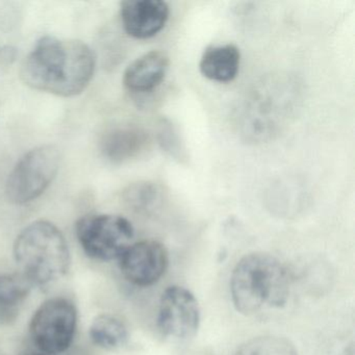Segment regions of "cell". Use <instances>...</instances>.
I'll return each mask as SVG.
<instances>
[{
	"label": "cell",
	"instance_id": "cell-6",
	"mask_svg": "<svg viewBox=\"0 0 355 355\" xmlns=\"http://www.w3.org/2000/svg\"><path fill=\"white\" fill-rule=\"evenodd\" d=\"M76 234L84 252L96 261L119 259L132 244L135 230L126 218L118 215H90L80 218Z\"/></svg>",
	"mask_w": 355,
	"mask_h": 355
},
{
	"label": "cell",
	"instance_id": "cell-15",
	"mask_svg": "<svg viewBox=\"0 0 355 355\" xmlns=\"http://www.w3.org/2000/svg\"><path fill=\"white\" fill-rule=\"evenodd\" d=\"M234 355H298V352L286 338L263 336L244 343Z\"/></svg>",
	"mask_w": 355,
	"mask_h": 355
},
{
	"label": "cell",
	"instance_id": "cell-3",
	"mask_svg": "<svg viewBox=\"0 0 355 355\" xmlns=\"http://www.w3.org/2000/svg\"><path fill=\"white\" fill-rule=\"evenodd\" d=\"M13 255L20 274L32 286H47L61 279L71 265L65 236L47 220H37L20 232L14 242Z\"/></svg>",
	"mask_w": 355,
	"mask_h": 355
},
{
	"label": "cell",
	"instance_id": "cell-16",
	"mask_svg": "<svg viewBox=\"0 0 355 355\" xmlns=\"http://www.w3.org/2000/svg\"><path fill=\"white\" fill-rule=\"evenodd\" d=\"M162 190L149 182H139L130 184L123 192V199L128 207L136 211H147L161 200Z\"/></svg>",
	"mask_w": 355,
	"mask_h": 355
},
{
	"label": "cell",
	"instance_id": "cell-4",
	"mask_svg": "<svg viewBox=\"0 0 355 355\" xmlns=\"http://www.w3.org/2000/svg\"><path fill=\"white\" fill-rule=\"evenodd\" d=\"M60 161L61 155L55 145H41L26 153L8 178V200L22 205L39 198L57 176Z\"/></svg>",
	"mask_w": 355,
	"mask_h": 355
},
{
	"label": "cell",
	"instance_id": "cell-5",
	"mask_svg": "<svg viewBox=\"0 0 355 355\" xmlns=\"http://www.w3.org/2000/svg\"><path fill=\"white\" fill-rule=\"evenodd\" d=\"M76 328L78 309L74 303L65 297H53L36 309L28 332L39 352L57 355L70 348Z\"/></svg>",
	"mask_w": 355,
	"mask_h": 355
},
{
	"label": "cell",
	"instance_id": "cell-10",
	"mask_svg": "<svg viewBox=\"0 0 355 355\" xmlns=\"http://www.w3.org/2000/svg\"><path fill=\"white\" fill-rule=\"evenodd\" d=\"M150 144L149 135L142 128L122 126L112 128L101 137L99 147L105 159L123 164L140 157Z\"/></svg>",
	"mask_w": 355,
	"mask_h": 355
},
{
	"label": "cell",
	"instance_id": "cell-9",
	"mask_svg": "<svg viewBox=\"0 0 355 355\" xmlns=\"http://www.w3.org/2000/svg\"><path fill=\"white\" fill-rule=\"evenodd\" d=\"M169 6L162 0H126L121 3L122 26L128 36L148 39L165 28Z\"/></svg>",
	"mask_w": 355,
	"mask_h": 355
},
{
	"label": "cell",
	"instance_id": "cell-14",
	"mask_svg": "<svg viewBox=\"0 0 355 355\" xmlns=\"http://www.w3.org/2000/svg\"><path fill=\"white\" fill-rule=\"evenodd\" d=\"M89 336L93 344L105 350L121 348L130 338L123 321L110 313H101L93 320Z\"/></svg>",
	"mask_w": 355,
	"mask_h": 355
},
{
	"label": "cell",
	"instance_id": "cell-8",
	"mask_svg": "<svg viewBox=\"0 0 355 355\" xmlns=\"http://www.w3.org/2000/svg\"><path fill=\"white\" fill-rule=\"evenodd\" d=\"M169 254L162 243L145 240L130 245L120 257L122 275L134 286L146 288L157 284L167 270Z\"/></svg>",
	"mask_w": 355,
	"mask_h": 355
},
{
	"label": "cell",
	"instance_id": "cell-2",
	"mask_svg": "<svg viewBox=\"0 0 355 355\" xmlns=\"http://www.w3.org/2000/svg\"><path fill=\"white\" fill-rule=\"evenodd\" d=\"M230 293L234 307L243 315L280 309L288 302L290 276L273 255L249 253L238 261L232 271Z\"/></svg>",
	"mask_w": 355,
	"mask_h": 355
},
{
	"label": "cell",
	"instance_id": "cell-18",
	"mask_svg": "<svg viewBox=\"0 0 355 355\" xmlns=\"http://www.w3.org/2000/svg\"><path fill=\"white\" fill-rule=\"evenodd\" d=\"M24 355H49V354H45V353H42V352H35V353H26V354H24Z\"/></svg>",
	"mask_w": 355,
	"mask_h": 355
},
{
	"label": "cell",
	"instance_id": "cell-12",
	"mask_svg": "<svg viewBox=\"0 0 355 355\" xmlns=\"http://www.w3.org/2000/svg\"><path fill=\"white\" fill-rule=\"evenodd\" d=\"M241 53L234 44L211 46L203 53L199 69L203 76L218 83H230L238 76Z\"/></svg>",
	"mask_w": 355,
	"mask_h": 355
},
{
	"label": "cell",
	"instance_id": "cell-17",
	"mask_svg": "<svg viewBox=\"0 0 355 355\" xmlns=\"http://www.w3.org/2000/svg\"><path fill=\"white\" fill-rule=\"evenodd\" d=\"M159 145L162 148L169 153L175 159H184V150L182 140L175 126L169 120H162L159 122V130L157 132Z\"/></svg>",
	"mask_w": 355,
	"mask_h": 355
},
{
	"label": "cell",
	"instance_id": "cell-13",
	"mask_svg": "<svg viewBox=\"0 0 355 355\" xmlns=\"http://www.w3.org/2000/svg\"><path fill=\"white\" fill-rule=\"evenodd\" d=\"M32 286L20 273H0V327L17 320Z\"/></svg>",
	"mask_w": 355,
	"mask_h": 355
},
{
	"label": "cell",
	"instance_id": "cell-11",
	"mask_svg": "<svg viewBox=\"0 0 355 355\" xmlns=\"http://www.w3.org/2000/svg\"><path fill=\"white\" fill-rule=\"evenodd\" d=\"M168 68L169 58L164 51H149L126 68L124 86L132 93L150 92L162 84Z\"/></svg>",
	"mask_w": 355,
	"mask_h": 355
},
{
	"label": "cell",
	"instance_id": "cell-1",
	"mask_svg": "<svg viewBox=\"0 0 355 355\" xmlns=\"http://www.w3.org/2000/svg\"><path fill=\"white\" fill-rule=\"evenodd\" d=\"M92 49L78 40L40 39L22 64V82L41 92L73 97L86 90L94 76Z\"/></svg>",
	"mask_w": 355,
	"mask_h": 355
},
{
	"label": "cell",
	"instance_id": "cell-7",
	"mask_svg": "<svg viewBox=\"0 0 355 355\" xmlns=\"http://www.w3.org/2000/svg\"><path fill=\"white\" fill-rule=\"evenodd\" d=\"M157 327L164 336L176 340L192 338L200 323V309L194 295L184 286H171L159 300Z\"/></svg>",
	"mask_w": 355,
	"mask_h": 355
}]
</instances>
